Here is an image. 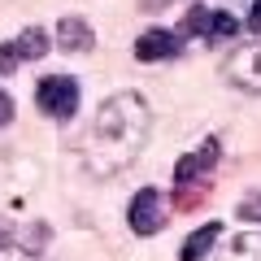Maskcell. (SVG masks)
<instances>
[{
	"mask_svg": "<svg viewBox=\"0 0 261 261\" xmlns=\"http://www.w3.org/2000/svg\"><path fill=\"white\" fill-rule=\"evenodd\" d=\"M152 113L140 92H118L96 109V122L83 144V166L92 178H113L130 166L148 144Z\"/></svg>",
	"mask_w": 261,
	"mask_h": 261,
	"instance_id": "cell-1",
	"label": "cell"
},
{
	"mask_svg": "<svg viewBox=\"0 0 261 261\" xmlns=\"http://www.w3.org/2000/svg\"><path fill=\"white\" fill-rule=\"evenodd\" d=\"M218 157H222V148H218L214 135H209V140H200L192 152H183V157L174 161V187H178V192H192L196 183H205L209 170L218 166Z\"/></svg>",
	"mask_w": 261,
	"mask_h": 261,
	"instance_id": "cell-2",
	"label": "cell"
},
{
	"mask_svg": "<svg viewBox=\"0 0 261 261\" xmlns=\"http://www.w3.org/2000/svg\"><path fill=\"white\" fill-rule=\"evenodd\" d=\"M35 105L48 113V118L65 122L70 113L79 109V83H74V79H65V74H48V79H39V87H35Z\"/></svg>",
	"mask_w": 261,
	"mask_h": 261,
	"instance_id": "cell-3",
	"label": "cell"
},
{
	"mask_svg": "<svg viewBox=\"0 0 261 261\" xmlns=\"http://www.w3.org/2000/svg\"><path fill=\"white\" fill-rule=\"evenodd\" d=\"M226 83L244 87V92H261V44H240L222 65Z\"/></svg>",
	"mask_w": 261,
	"mask_h": 261,
	"instance_id": "cell-4",
	"label": "cell"
},
{
	"mask_svg": "<svg viewBox=\"0 0 261 261\" xmlns=\"http://www.w3.org/2000/svg\"><path fill=\"white\" fill-rule=\"evenodd\" d=\"M126 222L135 235H157L161 226H166V205H161V196L152 192V187H140V196L130 200L126 209Z\"/></svg>",
	"mask_w": 261,
	"mask_h": 261,
	"instance_id": "cell-5",
	"label": "cell"
},
{
	"mask_svg": "<svg viewBox=\"0 0 261 261\" xmlns=\"http://www.w3.org/2000/svg\"><path fill=\"white\" fill-rule=\"evenodd\" d=\"M187 31L200 39H235L240 35V22L222 9H192L187 13Z\"/></svg>",
	"mask_w": 261,
	"mask_h": 261,
	"instance_id": "cell-6",
	"label": "cell"
},
{
	"mask_svg": "<svg viewBox=\"0 0 261 261\" xmlns=\"http://www.w3.org/2000/svg\"><path fill=\"white\" fill-rule=\"evenodd\" d=\"M178 53H183V35H178V31L152 27V31H144V35L135 39V57H140V61H170V57H178Z\"/></svg>",
	"mask_w": 261,
	"mask_h": 261,
	"instance_id": "cell-7",
	"label": "cell"
},
{
	"mask_svg": "<svg viewBox=\"0 0 261 261\" xmlns=\"http://www.w3.org/2000/svg\"><path fill=\"white\" fill-rule=\"evenodd\" d=\"M57 44H61V53H92L96 31L87 27L83 18H61L57 22Z\"/></svg>",
	"mask_w": 261,
	"mask_h": 261,
	"instance_id": "cell-8",
	"label": "cell"
},
{
	"mask_svg": "<svg viewBox=\"0 0 261 261\" xmlns=\"http://www.w3.org/2000/svg\"><path fill=\"white\" fill-rule=\"evenodd\" d=\"M218 235H222V222H205V226H196V231L183 240V252H178V261H205V257H209V248L218 244Z\"/></svg>",
	"mask_w": 261,
	"mask_h": 261,
	"instance_id": "cell-9",
	"label": "cell"
},
{
	"mask_svg": "<svg viewBox=\"0 0 261 261\" xmlns=\"http://www.w3.org/2000/svg\"><path fill=\"white\" fill-rule=\"evenodd\" d=\"M13 53H18V61H39V57L48 53V35L39 27H27L18 39H13Z\"/></svg>",
	"mask_w": 261,
	"mask_h": 261,
	"instance_id": "cell-10",
	"label": "cell"
},
{
	"mask_svg": "<svg viewBox=\"0 0 261 261\" xmlns=\"http://www.w3.org/2000/svg\"><path fill=\"white\" fill-rule=\"evenodd\" d=\"M13 65H18V53H13V44H0V79L9 74Z\"/></svg>",
	"mask_w": 261,
	"mask_h": 261,
	"instance_id": "cell-11",
	"label": "cell"
},
{
	"mask_svg": "<svg viewBox=\"0 0 261 261\" xmlns=\"http://www.w3.org/2000/svg\"><path fill=\"white\" fill-rule=\"evenodd\" d=\"M240 218H261V192L248 196V200H240Z\"/></svg>",
	"mask_w": 261,
	"mask_h": 261,
	"instance_id": "cell-12",
	"label": "cell"
},
{
	"mask_svg": "<svg viewBox=\"0 0 261 261\" xmlns=\"http://www.w3.org/2000/svg\"><path fill=\"white\" fill-rule=\"evenodd\" d=\"M9 122H13V96H9V92H0V130L9 126Z\"/></svg>",
	"mask_w": 261,
	"mask_h": 261,
	"instance_id": "cell-13",
	"label": "cell"
},
{
	"mask_svg": "<svg viewBox=\"0 0 261 261\" xmlns=\"http://www.w3.org/2000/svg\"><path fill=\"white\" fill-rule=\"evenodd\" d=\"M248 31H252V35H261V0L252 5V13H248Z\"/></svg>",
	"mask_w": 261,
	"mask_h": 261,
	"instance_id": "cell-14",
	"label": "cell"
},
{
	"mask_svg": "<svg viewBox=\"0 0 261 261\" xmlns=\"http://www.w3.org/2000/svg\"><path fill=\"white\" fill-rule=\"evenodd\" d=\"M9 244H13V235H9V231H5V226H0V252L9 248Z\"/></svg>",
	"mask_w": 261,
	"mask_h": 261,
	"instance_id": "cell-15",
	"label": "cell"
}]
</instances>
